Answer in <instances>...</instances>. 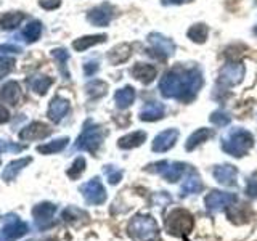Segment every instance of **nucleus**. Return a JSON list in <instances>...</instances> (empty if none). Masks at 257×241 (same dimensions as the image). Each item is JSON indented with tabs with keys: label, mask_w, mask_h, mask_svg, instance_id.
<instances>
[{
	"label": "nucleus",
	"mask_w": 257,
	"mask_h": 241,
	"mask_svg": "<svg viewBox=\"0 0 257 241\" xmlns=\"http://www.w3.org/2000/svg\"><path fill=\"white\" fill-rule=\"evenodd\" d=\"M203 85V76L199 69L191 68H174L166 72L159 82V90L166 98H175L188 103L196 96L198 90Z\"/></svg>",
	"instance_id": "nucleus-1"
},
{
	"label": "nucleus",
	"mask_w": 257,
	"mask_h": 241,
	"mask_svg": "<svg viewBox=\"0 0 257 241\" xmlns=\"http://www.w3.org/2000/svg\"><path fill=\"white\" fill-rule=\"evenodd\" d=\"M252 145H254V137L251 132L244 131V129H233L222 140L220 147L230 156L243 158L252 148Z\"/></svg>",
	"instance_id": "nucleus-2"
},
{
	"label": "nucleus",
	"mask_w": 257,
	"mask_h": 241,
	"mask_svg": "<svg viewBox=\"0 0 257 241\" xmlns=\"http://www.w3.org/2000/svg\"><path fill=\"white\" fill-rule=\"evenodd\" d=\"M195 227V220H193V215L185 211V209H172L171 212L167 214L166 219V228L169 235L174 236H183L188 235V233Z\"/></svg>",
	"instance_id": "nucleus-3"
},
{
	"label": "nucleus",
	"mask_w": 257,
	"mask_h": 241,
	"mask_svg": "<svg viewBox=\"0 0 257 241\" xmlns=\"http://www.w3.org/2000/svg\"><path fill=\"white\" fill-rule=\"evenodd\" d=\"M104 139V132L100 126L93 124L92 120H87L84 124L82 129V134L79 135V139L76 142V148L77 150H85V151H90L92 155H95L98 148L101 147Z\"/></svg>",
	"instance_id": "nucleus-4"
},
{
	"label": "nucleus",
	"mask_w": 257,
	"mask_h": 241,
	"mask_svg": "<svg viewBox=\"0 0 257 241\" xmlns=\"http://www.w3.org/2000/svg\"><path fill=\"white\" fill-rule=\"evenodd\" d=\"M127 231H128V235L135 239H147L153 235H156L159 231V225L151 215L139 214L132 217V220L128 222Z\"/></svg>",
	"instance_id": "nucleus-5"
},
{
	"label": "nucleus",
	"mask_w": 257,
	"mask_h": 241,
	"mask_svg": "<svg viewBox=\"0 0 257 241\" xmlns=\"http://www.w3.org/2000/svg\"><path fill=\"white\" fill-rule=\"evenodd\" d=\"M185 166L183 163H177V161H159V163H155V164H150L147 167L148 172H155L158 175L163 177L164 180L171 182V183H175L177 180H180V177L183 175Z\"/></svg>",
	"instance_id": "nucleus-6"
},
{
	"label": "nucleus",
	"mask_w": 257,
	"mask_h": 241,
	"mask_svg": "<svg viewBox=\"0 0 257 241\" xmlns=\"http://www.w3.org/2000/svg\"><path fill=\"white\" fill-rule=\"evenodd\" d=\"M238 201L235 193H227V191H219V190H212L207 193V196L204 199L207 211L211 212H219L222 209H227L233 206Z\"/></svg>",
	"instance_id": "nucleus-7"
},
{
	"label": "nucleus",
	"mask_w": 257,
	"mask_h": 241,
	"mask_svg": "<svg viewBox=\"0 0 257 241\" xmlns=\"http://www.w3.org/2000/svg\"><path fill=\"white\" fill-rule=\"evenodd\" d=\"M80 193H82L84 199L88 204H103L106 201V190H104L103 183L100 182L98 177H93L92 180H88L80 187Z\"/></svg>",
	"instance_id": "nucleus-8"
},
{
	"label": "nucleus",
	"mask_w": 257,
	"mask_h": 241,
	"mask_svg": "<svg viewBox=\"0 0 257 241\" xmlns=\"http://www.w3.org/2000/svg\"><path fill=\"white\" fill-rule=\"evenodd\" d=\"M29 231V225L26 222H23L18 215H8L5 219V225L2 231H0V236L4 241H15L21 236H24Z\"/></svg>",
	"instance_id": "nucleus-9"
},
{
	"label": "nucleus",
	"mask_w": 257,
	"mask_h": 241,
	"mask_svg": "<svg viewBox=\"0 0 257 241\" xmlns=\"http://www.w3.org/2000/svg\"><path fill=\"white\" fill-rule=\"evenodd\" d=\"M114 15H116V8L111 4H101L88 12L87 20L90 21L93 26L103 28V26H108L111 20L114 18Z\"/></svg>",
	"instance_id": "nucleus-10"
},
{
	"label": "nucleus",
	"mask_w": 257,
	"mask_h": 241,
	"mask_svg": "<svg viewBox=\"0 0 257 241\" xmlns=\"http://www.w3.org/2000/svg\"><path fill=\"white\" fill-rule=\"evenodd\" d=\"M246 68L241 63H227L220 71V82L225 85H236L244 77Z\"/></svg>",
	"instance_id": "nucleus-11"
},
{
	"label": "nucleus",
	"mask_w": 257,
	"mask_h": 241,
	"mask_svg": "<svg viewBox=\"0 0 257 241\" xmlns=\"http://www.w3.org/2000/svg\"><path fill=\"white\" fill-rule=\"evenodd\" d=\"M148 40L153 47V52H156L155 53L156 58L164 60V58H167V56L174 55V52H175V44L171 39H167L161 34H150Z\"/></svg>",
	"instance_id": "nucleus-12"
},
{
	"label": "nucleus",
	"mask_w": 257,
	"mask_h": 241,
	"mask_svg": "<svg viewBox=\"0 0 257 241\" xmlns=\"http://www.w3.org/2000/svg\"><path fill=\"white\" fill-rule=\"evenodd\" d=\"M177 139H179V131L177 129H167V131L156 135L151 148L156 153H166L177 143Z\"/></svg>",
	"instance_id": "nucleus-13"
},
{
	"label": "nucleus",
	"mask_w": 257,
	"mask_h": 241,
	"mask_svg": "<svg viewBox=\"0 0 257 241\" xmlns=\"http://www.w3.org/2000/svg\"><path fill=\"white\" fill-rule=\"evenodd\" d=\"M212 175L217 182L225 185V187H235L238 171H236V167L231 166V164H222V166L214 167Z\"/></svg>",
	"instance_id": "nucleus-14"
},
{
	"label": "nucleus",
	"mask_w": 257,
	"mask_h": 241,
	"mask_svg": "<svg viewBox=\"0 0 257 241\" xmlns=\"http://www.w3.org/2000/svg\"><path fill=\"white\" fill-rule=\"evenodd\" d=\"M52 134V127L44 123H32L20 132L21 140H42Z\"/></svg>",
	"instance_id": "nucleus-15"
},
{
	"label": "nucleus",
	"mask_w": 257,
	"mask_h": 241,
	"mask_svg": "<svg viewBox=\"0 0 257 241\" xmlns=\"http://www.w3.org/2000/svg\"><path fill=\"white\" fill-rule=\"evenodd\" d=\"M55 212H56V206L52 203H40L32 209V215H34V219L37 222V227L40 228H45L50 225V220Z\"/></svg>",
	"instance_id": "nucleus-16"
},
{
	"label": "nucleus",
	"mask_w": 257,
	"mask_h": 241,
	"mask_svg": "<svg viewBox=\"0 0 257 241\" xmlns=\"http://www.w3.org/2000/svg\"><path fill=\"white\" fill-rule=\"evenodd\" d=\"M69 112V101L63 96L56 95L52 98L50 104H48V117H50L53 123H60V120Z\"/></svg>",
	"instance_id": "nucleus-17"
},
{
	"label": "nucleus",
	"mask_w": 257,
	"mask_h": 241,
	"mask_svg": "<svg viewBox=\"0 0 257 241\" xmlns=\"http://www.w3.org/2000/svg\"><path fill=\"white\" fill-rule=\"evenodd\" d=\"M203 188H204V185H203V180H201V177L195 171H191L187 175V179H185L183 183H182L180 195L182 196L195 195V193H201V191H203Z\"/></svg>",
	"instance_id": "nucleus-18"
},
{
	"label": "nucleus",
	"mask_w": 257,
	"mask_h": 241,
	"mask_svg": "<svg viewBox=\"0 0 257 241\" xmlns=\"http://www.w3.org/2000/svg\"><path fill=\"white\" fill-rule=\"evenodd\" d=\"M21 98V88H20V84L15 82V80H10V82H7L2 90H0V100L4 103H8L15 106V104H18Z\"/></svg>",
	"instance_id": "nucleus-19"
},
{
	"label": "nucleus",
	"mask_w": 257,
	"mask_h": 241,
	"mask_svg": "<svg viewBox=\"0 0 257 241\" xmlns=\"http://www.w3.org/2000/svg\"><path fill=\"white\" fill-rule=\"evenodd\" d=\"M132 76L135 79H139L140 82L143 84H151L155 80L156 74H158V69L153 66V64H143V63H137L135 66L132 68Z\"/></svg>",
	"instance_id": "nucleus-20"
},
{
	"label": "nucleus",
	"mask_w": 257,
	"mask_h": 241,
	"mask_svg": "<svg viewBox=\"0 0 257 241\" xmlns=\"http://www.w3.org/2000/svg\"><path fill=\"white\" fill-rule=\"evenodd\" d=\"M166 108L163 103L159 101H151L147 103L140 111V119L142 120H148V123H153V120H158L161 117H164Z\"/></svg>",
	"instance_id": "nucleus-21"
},
{
	"label": "nucleus",
	"mask_w": 257,
	"mask_h": 241,
	"mask_svg": "<svg viewBox=\"0 0 257 241\" xmlns=\"http://www.w3.org/2000/svg\"><path fill=\"white\" fill-rule=\"evenodd\" d=\"M212 137H214V131H212V129L201 127V129H198L196 132H193L188 137L187 143H185V150H187V151H193L196 147H199L201 143H204L206 140L212 139Z\"/></svg>",
	"instance_id": "nucleus-22"
},
{
	"label": "nucleus",
	"mask_w": 257,
	"mask_h": 241,
	"mask_svg": "<svg viewBox=\"0 0 257 241\" xmlns=\"http://www.w3.org/2000/svg\"><path fill=\"white\" fill-rule=\"evenodd\" d=\"M147 140V132L143 131H135L132 134L128 135H124L120 137V139L117 140V147L120 150H132V148H137L140 147V145Z\"/></svg>",
	"instance_id": "nucleus-23"
},
{
	"label": "nucleus",
	"mask_w": 257,
	"mask_h": 241,
	"mask_svg": "<svg viewBox=\"0 0 257 241\" xmlns=\"http://www.w3.org/2000/svg\"><path fill=\"white\" fill-rule=\"evenodd\" d=\"M31 161H32L31 158H21V159L12 161V163L5 167V171H4V174H2V179H4L5 182H12V180H15L16 177H18V174L31 163Z\"/></svg>",
	"instance_id": "nucleus-24"
},
{
	"label": "nucleus",
	"mask_w": 257,
	"mask_h": 241,
	"mask_svg": "<svg viewBox=\"0 0 257 241\" xmlns=\"http://www.w3.org/2000/svg\"><path fill=\"white\" fill-rule=\"evenodd\" d=\"M24 20H26V15L23 12H8L0 15V28L5 31H12L18 28Z\"/></svg>",
	"instance_id": "nucleus-25"
},
{
	"label": "nucleus",
	"mask_w": 257,
	"mask_h": 241,
	"mask_svg": "<svg viewBox=\"0 0 257 241\" xmlns=\"http://www.w3.org/2000/svg\"><path fill=\"white\" fill-rule=\"evenodd\" d=\"M227 215H228V219L236 225H243L251 220V212H249V209L246 206L233 204V206L227 207Z\"/></svg>",
	"instance_id": "nucleus-26"
},
{
	"label": "nucleus",
	"mask_w": 257,
	"mask_h": 241,
	"mask_svg": "<svg viewBox=\"0 0 257 241\" xmlns=\"http://www.w3.org/2000/svg\"><path fill=\"white\" fill-rule=\"evenodd\" d=\"M131 55H132V47L128 44H120L112 48V50H109L108 60L112 64H120L131 58Z\"/></svg>",
	"instance_id": "nucleus-27"
},
{
	"label": "nucleus",
	"mask_w": 257,
	"mask_h": 241,
	"mask_svg": "<svg viewBox=\"0 0 257 241\" xmlns=\"http://www.w3.org/2000/svg\"><path fill=\"white\" fill-rule=\"evenodd\" d=\"M135 100V90L132 87H124V88H119L114 95V101H116V106L119 109H125L128 108Z\"/></svg>",
	"instance_id": "nucleus-28"
},
{
	"label": "nucleus",
	"mask_w": 257,
	"mask_h": 241,
	"mask_svg": "<svg viewBox=\"0 0 257 241\" xmlns=\"http://www.w3.org/2000/svg\"><path fill=\"white\" fill-rule=\"evenodd\" d=\"M106 39H108V37L104 36V34L85 36V37H80V39L74 40V42H72V47H74V50H77V52H84V50H87L88 47H93V45H96V44H101V42H104Z\"/></svg>",
	"instance_id": "nucleus-29"
},
{
	"label": "nucleus",
	"mask_w": 257,
	"mask_h": 241,
	"mask_svg": "<svg viewBox=\"0 0 257 241\" xmlns=\"http://www.w3.org/2000/svg\"><path fill=\"white\" fill-rule=\"evenodd\" d=\"M52 56L56 61V64H58V69L61 72V76L64 79H69V71L66 66V63L69 60V53H68L66 48H55V50H52Z\"/></svg>",
	"instance_id": "nucleus-30"
},
{
	"label": "nucleus",
	"mask_w": 257,
	"mask_h": 241,
	"mask_svg": "<svg viewBox=\"0 0 257 241\" xmlns=\"http://www.w3.org/2000/svg\"><path fill=\"white\" fill-rule=\"evenodd\" d=\"M53 84V79L48 77V76H36L29 79V87L34 90L37 95H45L48 87Z\"/></svg>",
	"instance_id": "nucleus-31"
},
{
	"label": "nucleus",
	"mask_w": 257,
	"mask_h": 241,
	"mask_svg": "<svg viewBox=\"0 0 257 241\" xmlns=\"http://www.w3.org/2000/svg\"><path fill=\"white\" fill-rule=\"evenodd\" d=\"M69 139L68 137H63V139H58V140H53L50 143H45V145H40L37 147V151L42 153V155H53V153H60L66 148Z\"/></svg>",
	"instance_id": "nucleus-32"
},
{
	"label": "nucleus",
	"mask_w": 257,
	"mask_h": 241,
	"mask_svg": "<svg viewBox=\"0 0 257 241\" xmlns=\"http://www.w3.org/2000/svg\"><path fill=\"white\" fill-rule=\"evenodd\" d=\"M40 34H42V23H40V21H31L28 26L24 28V31H23L24 40L29 42V44L39 40Z\"/></svg>",
	"instance_id": "nucleus-33"
},
{
	"label": "nucleus",
	"mask_w": 257,
	"mask_h": 241,
	"mask_svg": "<svg viewBox=\"0 0 257 241\" xmlns=\"http://www.w3.org/2000/svg\"><path fill=\"white\" fill-rule=\"evenodd\" d=\"M63 219L69 222V223H74V225H82V222H80V219H84V220H88V215L84 212V211H80V209L77 207H66L63 211Z\"/></svg>",
	"instance_id": "nucleus-34"
},
{
	"label": "nucleus",
	"mask_w": 257,
	"mask_h": 241,
	"mask_svg": "<svg viewBox=\"0 0 257 241\" xmlns=\"http://www.w3.org/2000/svg\"><path fill=\"white\" fill-rule=\"evenodd\" d=\"M207 34H209V29L206 24H195V26H191L188 31V37L193 42H198V44H204Z\"/></svg>",
	"instance_id": "nucleus-35"
},
{
	"label": "nucleus",
	"mask_w": 257,
	"mask_h": 241,
	"mask_svg": "<svg viewBox=\"0 0 257 241\" xmlns=\"http://www.w3.org/2000/svg\"><path fill=\"white\" fill-rule=\"evenodd\" d=\"M85 90L92 98H100V96L106 93L108 85H106V82H103V80H92L90 84L85 85Z\"/></svg>",
	"instance_id": "nucleus-36"
},
{
	"label": "nucleus",
	"mask_w": 257,
	"mask_h": 241,
	"mask_svg": "<svg viewBox=\"0 0 257 241\" xmlns=\"http://www.w3.org/2000/svg\"><path fill=\"white\" fill-rule=\"evenodd\" d=\"M85 171V159L84 158H77L74 163H72V166L68 169V177L69 179H79L80 175H82V172Z\"/></svg>",
	"instance_id": "nucleus-37"
},
{
	"label": "nucleus",
	"mask_w": 257,
	"mask_h": 241,
	"mask_svg": "<svg viewBox=\"0 0 257 241\" xmlns=\"http://www.w3.org/2000/svg\"><path fill=\"white\" fill-rule=\"evenodd\" d=\"M209 120H211V123L217 127H225V126L230 124L231 117L225 111H214L211 114V117H209Z\"/></svg>",
	"instance_id": "nucleus-38"
},
{
	"label": "nucleus",
	"mask_w": 257,
	"mask_h": 241,
	"mask_svg": "<svg viewBox=\"0 0 257 241\" xmlns=\"http://www.w3.org/2000/svg\"><path fill=\"white\" fill-rule=\"evenodd\" d=\"M104 174H106L108 177V182L111 185H116L120 182V179H122V171H119V169H116L114 166H104Z\"/></svg>",
	"instance_id": "nucleus-39"
},
{
	"label": "nucleus",
	"mask_w": 257,
	"mask_h": 241,
	"mask_svg": "<svg viewBox=\"0 0 257 241\" xmlns=\"http://www.w3.org/2000/svg\"><path fill=\"white\" fill-rule=\"evenodd\" d=\"M15 68V60L10 58V56H2L0 58V79H4L5 76H8Z\"/></svg>",
	"instance_id": "nucleus-40"
},
{
	"label": "nucleus",
	"mask_w": 257,
	"mask_h": 241,
	"mask_svg": "<svg viewBox=\"0 0 257 241\" xmlns=\"http://www.w3.org/2000/svg\"><path fill=\"white\" fill-rule=\"evenodd\" d=\"M23 150H24L23 145H15L12 142L0 140V153H20Z\"/></svg>",
	"instance_id": "nucleus-41"
},
{
	"label": "nucleus",
	"mask_w": 257,
	"mask_h": 241,
	"mask_svg": "<svg viewBox=\"0 0 257 241\" xmlns=\"http://www.w3.org/2000/svg\"><path fill=\"white\" fill-rule=\"evenodd\" d=\"M172 201V198L169 196V195H166V191H159V193H155L153 195V198H151V204L153 206H156V204H159V206H166L167 203H171Z\"/></svg>",
	"instance_id": "nucleus-42"
},
{
	"label": "nucleus",
	"mask_w": 257,
	"mask_h": 241,
	"mask_svg": "<svg viewBox=\"0 0 257 241\" xmlns=\"http://www.w3.org/2000/svg\"><path fill=\"white\" fill-rule=\"evenodd\" d=\"M246 195L249 198L257 199V180H254V179L247 180V183H246Z\"/></svg>",
	"instance_id": "nucleus-43"
},
{
	"label": "nucleus",
	"mask_w": 257,
	"mask_h": 241,
	"mask_svg": "<svg viewBox=\"0 0 257 241\" xmlns=\"http://www.w3.org/2000/svg\"><path fill=\"white\" fill-rule=\"evenodd\" d=\"M39 5L44 8V10H55L61 5V0H39Z\"/></svg>",
	"instance_id": "nucleus-44"
},
{
	"label": "nucleus",
	"mask_w": 257,
	"mask_h": 241,
	"mask_svg": "<svg viewBox=\"0 0 257 241\" xmlns=\"http://www.w3.org/2000/svg\"><path fill=\"white\" fill-rule=\"evenodd\" d=\"M96 71H98V63H96V61H87V63L84 64V72H85V76H93Z\"/></svg>",
	"instance_id": "nucleus-45"
},
{
	"label": "nucleus",
	"mask_w": 257,
	"mask_h": 241,
	"mask_svg": "<svg viewBox=\"0 0 257 241\" xmlns=\"http://www.w3.org/2000/svg\"><path fill=\"white\" fill-rule=\"evenodd\" d=\"M0 53H21V48L16 45H12V44L0 45Z\"/></svg>",
	"instance_id": "nucleus-46"
},
{
	"label": "nucleus",
	"mask_w": 257,
	"mask_h": 241,
	"mask_svg": "<svg viewBox=\"0 0 257 241\" xmlns=\"http://www.w3.org/2000/svg\"><path fill=\"white\" fill-rule=\"evenodd\" d=\"M8 119H10V112H8V109L5 106L0 104V124H5Z\"/></svg>",
	"instance_id": "nucleus-47"
},
{
	"label": "nucleus",
	"mask_w": 257,
	"mask_h": 241,
	"mask_svg": "<svg viewBox=\"0 0 257 241\" xmlns=\"http://www.w3.org/2000/svg\"><path fill=\"white\" fill-rule=\"evenodd\" d=\"M183 2H188V0H163L164 5H177V4H183Z\"/></svg>",
	"instance_id": "nucleus-48"
},
{
	"label": "nucleus",
	"mask_w": 257,
	"mask_h": 241,
	"mask_svg": "<svg viewBox=\"0 0 257 241\" xmlns=\"http://www.w3.org/2000/svg\"><path fill=\"white\" fill-rule=\"evenodd\" d=\"M151 241H163V239H159V238H156V239H151Z\"/></svg>",
	"instance_id": "nucleus-49"
},
{
	"label": "nucleus",
	"mask_w": 257,
	"mask_h": 241,
	"mask_svg": "<svg viewBox=\"0 0 257 241\" xmlns=\"http://www.w3.org/2000/svg\"><path fill=\"white\" fill-rule=\"evenodd\" d=\"M185 241H188V239H187V238H185Z\"/></svg>",
	"instance_id": "nucleus-50"
}]
</instances>
